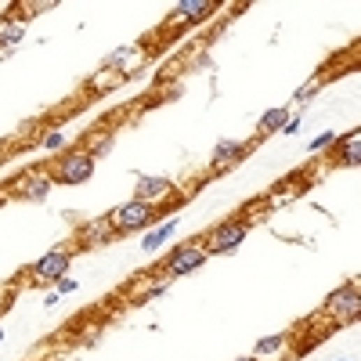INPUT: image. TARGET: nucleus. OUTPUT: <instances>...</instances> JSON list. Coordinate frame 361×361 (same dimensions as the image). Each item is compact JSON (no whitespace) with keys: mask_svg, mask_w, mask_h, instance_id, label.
<instances>
[{"mask_svg":"<svg viewBox=\"0 0 361 361\" xmlns=\"http://www.w3.org/2000/svg\"><path fill=\"white\" fill-rule=\"evenodd\" d=\"M239 156H242V145H235V141H221L217 152H214V163H217V166H228V163H235Z\"/></svg>","mask_w":361,"mask_h":361,"instance_id":"obj_8","label":"nucleus"},{"mask_svg":"<svg viewBox=\"0 0 361 361\" xmlns=\"http://www.w3.org/2000/svg\"><path fill=\"white\" fill-rule=\"evenodd\" d=\"M282 344H286V336H267V339L257 344V354H271V351H279Z\"/></svg>","mask_w":361,"mask_h":361,"instance_id":"obj_13","label":"nucleus"},{"mask_svg":"<svg viewBox=\"0 0 361 361\" xmlns=\"http://www.w3.org/2000/svg\"><path fill=\"white\" fill-rule=\"evenodd\" d=\"M44 145H47V148H61V145H66V134L54 131V134H47V138H44Z\"/></svg>","mask_w":361,"mask_h":361,"instance_id":"obj_16","label":"nucleus"},{"mask_svg":"<svg viewBox=\"0 0 361 361\" xmlns=\"http://www.w3.org/2000/svg\"><path fill=\"white\" fill-rule=\"evenodd\" d=\"M339 361H347V358H339Z\"/></svg>","mask_w":361,"mask_h":361,"instance_id":"obj_21","label":"nucleus"},{"mask_svg":"<svg viewBox=\"0 0 361 361\" xmlns=\"http://www.w3.org/2000/svg\"><path fill=\"white\" fill-rule=\"evenodd\" d=\"M246 221H239V224H221L214 235L206 239V253H231L242 239H246Z\"/></svg>","mask_w":361,"mask_h":361,"instance_id":"obj_3","label":"nucleus"},{"mask_svg":"<svg viewBox=\"0 0 361 361\" xmlns=\"http://www.w3.org/2000/svg\"><path fill=\"white\" fill-rule=\"evenodd\" d=\"M286 123H289V112H286V109H271V112L260 119V131H282Z\"/></svg>","mask_w":361,"mask_h":361,"instance_id":"obj_10","label":"nucleus"},{"mask_svg":"<svg viewBox=\"0 0 361 361\" xmlns=\"http://www.w3.org/2000/svg\"><path fill=\"white\" fill-rule=\"evenodd\" d=\"M152 202H141V199H134V202H123L116 214L109 217V224L116 228V231H138V228H145L148 221H152Z\"/></svg>","mask_w":361,"mask_h":361,"instance_id":"obj_2","label":"nucleus"},{"mask_svg":"<svg viewBox=\"0 0 361 361\" xmlns=\"http://www.w3.org/2000/svg\"><path fill=\"white\" fill-rule=\"evenodd\" d=\"M239 361H253V358H239Z\"/></svg>","mask_w":361,"mask_h":361,"instance_id":"obj_19","label":"nucleus"},{"mask_svg":"<svg viewBox=\"0 0 361 361\" xmlns=\"http://www.w3.org/2000/svg\"><path fill=\"white\" fill-rule=\"evenodd\" d=\"M66 271H69V253L66 249H51L47 257H40L33 264V274H36L40 282H58Z\"/></svg>","mask_w":361,"mask_h":361,"instance_id":"obj_4","label":"nucleus"},{"mask_svg":"<svg viewBox=\"0 0 361 361\" xmlns=\"http://www.w3.org/2000/svg\"><path fill=\"white\" fill-rule=\"evenodd\" d=\"M58 289H61V293H73V289H76V282H73V279H61V282H58Z\"/></svg>","mask_w":361,"mask_h":361,"instance_id":"obj_18","label":"nucleus"},{"mask_svg":"<svg viewBox=\"0 0 361 361\" xmlns=\"http://www.w3.org/2000/svg\"><path fill=\"white\" fill-rule=\"evenodd\" d=\"M170 184L166 177H138V196H141V202H156V199H166L170 196Z\"/></svg>","mask_w":361,"mask_h":361,"instance_id":"obj_7","label":"nucleus"},{"mask_svg":"<svg viewBox=\"0 0 361 361\" xmlns=\"http://www.w3.org/2000/svg\"><path fill=\"white\" fill-rule=\"evenodd\" d=\"M91 174H94V156L91 152H69L66 159L58 163L54 181H61V184H83Z\"/></svg>","mask_w":361,"mask_h":361,"instance_id":"obj_1","label":"nucleus"},{"mask_svg":"<svg viewBox=\"0 0 361 361\" xmlns=\"http://www.w3.org/2000/svg\"><path fill=\"white\" fill-rule=\"evenodd\" d=\"M18 36H22V26H18V22H4V26H0V44H15Z\"/></svg>","mask_w":361,"mask_h":361,"instance_id":"obj_12","label":"nucleus"},{"mask_svg":"<svg viewBox=\"0 0 361 361\" xmlns=\"http://www.w3.org/2000/svg\"><path fill=\"white\" fill-rule=\"evenodd\" d=\"M209 11V4H202V0H184V4L174 8V18L181 22V18H202Z\"/></svg>","mask_w":361,"mask_h":361,"instance_id":"obj_9","label":"nucleus"},{"mask_svg":"<svg viewBox=\"0 0 361 361\" xmlns=\"http://www.w3.org/2000/svg\"><path fill=\"white\" fill-rule=\"evenodd\" d=\"M0 339H4V329H0Z\"/></svg>","mask_w":361,"mask_h":361,"instance_id":"obj_20","label":"nucleus"},{"mask_svg":"<svg viewBox=\"0 0 361 361\" xmlns=\"http://www.w3.org/2000/svg\"><path fill=\"white\" fill-rule=\"evenodd\" d=\"M29 188H33V192H29L33 199H44V196H47V188H51V181H44V177H40V181H33Z\"/></svg>","mask_w":361,"mask_h":361,"instance_id":"obj_15","label":"nucleus"},{"mask_svg":"<svg viewBox=\"0 0 361 361\" xmlns=\"http://www.w3.org/2000/svg\"><path fill=\"white\" fill-rule=\"evenodd\" d=\"M206 257L209 253L202 249V246H181L174 257L166 260V271L170 274H188V271H196V267H202L206 264Z\"/></svg>","mask_w":361,"mask_h":361,"instance_id":"obj_5","label":"nucleus"},{"mask_svg":"<svg viewBox=\"0 0 361 361\" xmlns=\"http://www.w3.org/2000/svg\"><path fill=\"white\" fill-rule=\"evenodd\" d=\"M332 141H336V134H322V138H314V141H311V148L318 152V148H329Z\"/></svg>","mask_w":361,"mask_h":361,"instance_id":"obj_17","label":"nucleus"},{"mask_svg":"<svg viewBox=\"0 0 361 361\" xmlns=\"http://www.w3.org/2000/svg\"><path fill=\"white\" fill-rule=\"evenodd\" d=\"M325 311H329V314H336V318H354V314H358V293H354V286L336 289V293L329 296Z\"/></svg>","mask_w":361,"mask_h":361,"instance_id":"obj_6","label":"nucleus"},{"mask_svg":"<svg viewBox=\"0 0 361 361\" xmlns=\"http://www.w3.org/2000/svg\"><path fill=\"white\" fill-rule=\"evenodd\" d=\"M358 152H361V138H358V134H351V145L344 148V159H347L351 166H358Z\"/></svg>","mask_w":361,"mask_h":361,"instance_id":"obj_14","label":"nucleus"},{"mask_svg":"<svg viewBox=\"0 0 361 361\" xmlns=\"http://www.w3.org/2000/svg\"><path fill=\"white\" fill-rule=\"evenodd\" d=\"M170 235H174V221H170V224H163V228H156L152 235L145 239V249H159V246H163Z\"/></svg>","mask_w":361,"mask_h":361,"instance_id":"obj_11","label":"nucleus"}]
</instances>
